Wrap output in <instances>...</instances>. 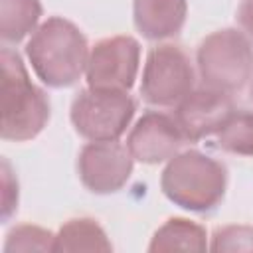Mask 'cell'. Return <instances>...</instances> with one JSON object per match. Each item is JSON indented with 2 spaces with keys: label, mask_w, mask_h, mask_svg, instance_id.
I'll use <instances>...</instances> for the list:
<instances>
[{
  "label": "cell",
  "mask_w": 253,
  "mask_h": 253,
  "mask_svg": "<svg viewBox=\"0 0 253 253\" xmlns=\"http://www.w3.org/2000/svg\"><path fill=\"white\" fill-rule=\"evenodd\" d=\"M26 55L45 85L61 89L77 83L83 75L89 49L83 32L73 22L53 16L36 28L26 45Z\"/></svg>",
  "instance_id": "cell-1"
},
{
  "label": "cell",
  "mask_w": 253,
  "mask_h": 253,
  "mask_svg": "<svg viewBox=\"0 0 253 253\" xmlns=\"http://www.w3.org/2000/svg\"><path fill=\"white\" fill-rule=\"evenodd\" d=\"M2 138L30 140L38 136L49 121L47 95L30 81L22 57L2 47Z\"/></svg>",
  "instance_id": "cell-2"
},
{
  "label": "cell",
  "mask_w": 253,
  "mask_h": 253,
  "mask_svg": "<svg viewBox=\"0 0 253 253\" xmlns=\"http://www.w3.org/2000/svg\"><path fill=\"white\" fill-rule=\"evenodd\" d=\"M225 186V166L200 150L172 156L160 176L164 196L182 210L198 213L211 211L223 200Z\"/></svg>",
  "instance_id": "cell-3"
},
{
  "label": "cell",
  "mask_w": 253,
  "mask_h": 253,
  "mask_svg": "<svg viewBox=\"0 0 253 253\" xmlns=\"http://www.w3.org/2000/svg\"><path fill=\"white\" fill-rule=\"evenodd\" d=\"M196 61L206 87L231 95L243 89L253 73V47L245 34L223 28L202 40Z\"/></svg>",
  "instance_id": "cell-4"
},
{
  "label": "cell",
  "mask_w": 253,
  "mask_h": 253,
  "mask_svg": "<svg viewBox=\"0 0 253 253\" xmlns=\"http://www.w3.org/2000/svg\"><path fill=\"white\" fill-rule=\"evenodd\" d=\"M136 111L134 99L126 91H79L71 103V123L75 130L93 142L117 140L130 125Z\"/></svg>",
  "instance_id": "cell-5"
},
{
  "label": "cell",
  "mask_w": 253,
  "mask_h": 253,
  "mask_svg": "<svg viewBox=\"0 0 253 253\" xmlns=\"http://www.w3.org/2000/svg\"><path fill=\"white\" fill-rule=\"evenodd\" d=\"M192 89L194 69L182 47L164 43L148 51L140 81V95L148 105H178Z\"/></svg>",
  "instance_id": "cell-6"
},
{
  "label": "cell",
  "mask_w": 253,
  "mask_h": 253,
  "mask_svg": "<svg viewBox=\"0 0 253 253\" xmlns=\"http://www.w3.org/2000/svg\"><path fill=\"white\" fill-rule=\"evenodd\" d=\"M140 63V43L132 36H113L97 42L87 59V85L101 91H128Z\"/></svg>",
  "instance_id": "cell-7"
},
{
  "label": "cell",
  "mask_w": 253,
  "mask_h": 253,
  "mask_svg": "<svg viewBox=\"0 0 253 253\" xmlns=\"http://www.w3.org/2000/svg\"><path fill=\"white\" fill-rule=\"evenodd\" d=\"M132 154L117 140L89 142L77 158V172L83 186L93 194L119 192L132 174Z\"/></svg>",
  "instance_id": "cell-8"
},
{
  "label": "cell",
  "mask_w": 253,
  "mask_h": 253,
  "mask_svg": "<svg viewBox=\"0 0 253 253\" xmlns=\"http://www.w3.org/2000/svg\"><path fill=\"white\" fill-rule=\"evenodd\" d=\"M235 107L231 95L211 87L192 89L178 105L174 119L186 140H200L213 132H219Z\"/></svg>",
  "instance_id": "cell-9"
},
{
  "label": "cell",
  "mask_w": 253,
  "mask_h": 253,
  "mask_svg": "<svg viewBox=\"0 0 253 253\" xmlns=\"http://www.w3.org/2000/svg\"><path fill=\"white\" fill-rule=\"evenodd\" d=\"M184 134L174 117L150 111L142 115L126 138V148L142 164H158L178 154Z\"/></svg>",
  "instance_id": "cell-10"
},
{
  "label": "cell",
  "mask_w": 253,
  "mask_h": 253,
  "mask_svg": "<svg viewBox=\"0 0 253 253\" xmlns=\"http://www.w3.org/2000/svg\"><path fill=\"white\" fill-rule=\"evenodd\" d=\"M188 14L186 0H134L136 30L148 40H166L180 34Z\"/></svg>",
  "instance_id": "cell-11"
},
{
  "label": "cell",
  "mask_w": 253,
  "mask_h": 253,
  "mask_svg": "<svg viewBox=\"0 0 253 253\" xmlns=\"http://www.w3.org/2000/svg\"><path fill=\"white\" fill-rule=\"evenodd\" d=\"M206 229L186 217H170L162 227L156 229L148 251H206Z\"/></svg>",
  "instance_id": "cell-12"
},
{
  "label": "cell",
  "mask_w": 253,
  "mask_h": 253,
  "mask_svg": "<svg viewBox=\"0 0 253 253\" xmlns=\"http://www.w3.org/2000/svg\"><path fill=\"white\" fill-rule=\"evenodd\" d=\"M113 249L105 229L89 217L69 219L61 225L55 235L53 251L67 253V251H103L109 253Z\"/></svg>",
  "instance_id": "cell-13"
},
{
  "label": "cell",
  "mask_w": 253,
  "mask_h": 253,
  "mask_svg": "<svg viewBox=\"0 0 253 253\" xmlns=\"http://www.w3.org/2000/svg\"><path fill=\"white\" fill-rule=\"evenodd\" d=\"M42 16L40 0H0V36L4 42L18 43L36 32Z\"/></svg>",
  "instance_id": "cell-14"
},
{
  "label": "cell",
  "mask_w": 253,
  "mask_h": 253,
  "mask_svg": "<svg viewBox=\"0 0 253 253\" xmlns=\"http://www.w3.org/2000/svg\"><path fill=\"white\" fill-rule=\"evenodd\" d=\"M217 144L229 154L253 156V113L233 111L217 132Z\"/></svg>",
  "instance_id": "cell-15"
},
{
  "label": "cell",
  "mask_w": 253,
  "mask_h": 253,
  "mask_svg": "<svg viewBox=\"0 0 253 253\" xmlns=\"http://www.w3.org/2000/svg\"><path fill=\"white\" fill-rule=\"evenodd\" d=\"M55 235L49 229L38 225H18L14 227L4 243V251H53Z\"/></svg>",
  "instance_id": "cell-16"
},
{
  "label": "cell",
  "mask_w": 253,
  "mask_h": 253,
  "mask_svg": "<svg viewBox=\"0 0 253 253\" xmlns=\"http://www.w3.org/2000/svg\"><path fill=\"white\" fill-rule=\"evenodd\" d=\"M211 251H253V227L225 225L211 235Z\"/></svg>",
  "instance_id": "cell-17"
},
{
  "label": "cell",
  "mask_w": 253,
  "mask_h": 253,
  "mask_svg": "<svg viewBox=\"0 0 253 253\" xmlns=\"http://www.w3.org/2000/svg\"><path fill=\"white\" fill-rule=\"evenodd\" d=\"M237 22L245 36L253 42V0H243L237 8Z\"/></svg>",
  "instance_id": "cell-18"
},
{
  "label": "cell",
  "mask_w": 253,
  "mask_h": 253,
  "mask_svg": "<svg viewBox=\"0 0 253 253\" xmlns=\"http://www.w3.org/2000/svg\"><path fill=\"white\" fill-rule=\"evenodd\" d=\"M251 99H253V83H251Z\"/></svg>",
  "instance_id": "cell-19"
}]
</instances>
